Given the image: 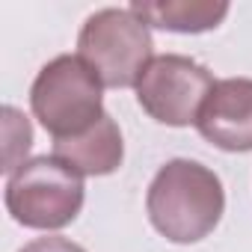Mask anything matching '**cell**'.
Returning a JSON list of instances; mask_svg holds the SVG:
<instances>
[{
  "mask_svg": "<svg viewBox=\"0 0 252 252\" xmlns=\"http://www.w3.org/2000/svg\"><path fill=\"white\" fill-rule=\"evenodd\" d=\"M152 225L172 243H199L222 220L225 190L214 169L175 158L158 169L146 193Z\"/></svg>",
  "mask_w": 252,
  "mask_h": 252,
  "instance_id": "6da1fadb",
  "label": "cell"
},
{
  "mask_svg": "<svg viewBox=\"0 0 252 252\" xmlns=\"http://www.w3.org/2000/svg\"><path fill=\"white\" fill-rule=\"evenodd\" d=\"M95 71L71 54L54 57L33 80L30 107L54 140L86 134L104 116V95Z\"/></svg>",
  "mask_w": 252,
  "mask_h": 252,
  "instance_id": "7a4b0ae2",
  "label": "cell"
},
{
  "mask_svg": "<svg viewBox=\"0 0 252 252\" xmlns=\"http://www.w3.org/2000/svg\"><path fill=\"white\" fill-rule=\"evenodd\" d=\"M83 175L60 158L24 160L6 181V211L15 222L39 231H57L77 220L83 208Z\"/></svg>",
  "mask_w": 252,
  "mask_h": 252,
  "instance_id": "3957f363",
  "label": "cell"
},
{
  "mask_svg": "<svg viewBox=\"0 0 252 252\" xmlns=\"http://www.w3.org/2000/svg\"><path fill=\"white\" fill-rule=\"evenodd\" d=\"M152 33L131 9H98L77 36V57L95 71L101 86H137L152 57Z\"/></svg>",
  "mask_w": 252,
  "mask_h": 252,
  "instance_id": "277c9868",
  "label": "cell"
},
{
  "mask_svg": "<svg viewBox=\"0 0 252 252\" xmlns=\"http://www.w3.org/2000/svg\"><path fill=\"white\" fill-rule=\"evenodd\" d=\"M214 83V74L202 63L181 54H163L146 65L137 83V101L155 122L169 128H187L196 125Z\"/></svg>",
  "mask_w": 252,
  "mask_h": 252,
  "instance_id": "5b68a950",
  "label": "cell"
},
{
  "mask_svg": "<svg viewBox=\"0 0 252 252\" xmlns=\"http://www.w3.org/2000/svg\"><path fill=\"white\" fill-rule=\"evenodd\" d=\"M196 128L222 152H252V80H217L199 110Z\"/></svg>",
  "mask_w": 252,
  "mask_h": 252,
  "instance_id": "8992f818",
  "label": "cell"
},
{
  "mask_svg": "<svg viewBox=\"0 0 252 252\" xmlns=\"http://www.w3.org/2000/svg\"><path fill=\"white\" fill-rule=\"evenodd\" d=\"M54 158H60L80 175H110L125 160L122 131L113 122V116L104 113L86 134L54 140Z\"/></svg>",
  "mask_w": 252,
  "mask_h": 252,
  "instance_id": "52a82bcc",
  "label": "cell"
},
{
  "mask_svg": "<svg viewBox=\"0 0 252 252\" xmlns=\"http://www.w3.org/2000/svg\"><path fill=\"white\" fill-rule=\"evenodd\" d=\"M131 12L146 24L169 33H205L222 24L228 3L222 0H134Z\"/></svg>",
  "mask_w": 252,
  "mask_h": 252,
  "instance_id": "ba28073f",
  "label": "cell"
},
{
  "mask_svg": "<svg viewBox=\"0 0 252 252\" xmlns=\"http://www.w3.org/2000/svg\"><path fill=\"white\" fill-rule=\"evenodd\" d=\"M3 131H6V163H3V169L12 175L24 163V155L33 146V128H30L27 116H21L15 107H3Z\"/></svg>",
  "mask_w": 252,
  "mask_h": 252,
  "instance_id": "9c48e42d",
  "label": "cell"
},
{
  "mask_svg": "<svg viewBox=\"0 0 252 252\" xmlns=\"http://www.w3.org/2000/svg\"><path fill=\"white\" fill-rule=\"evenodd\" d=\"M18 252H86L83 246H77V243H71L68 237H57V234H51V237H36V240H30L24 249H18Z\"/></svg>",
  "mask_w": 252,
  "mask_h": 252,
  "instance_id": "30bf717a",
  "label": "cell"
}]
</instances>
